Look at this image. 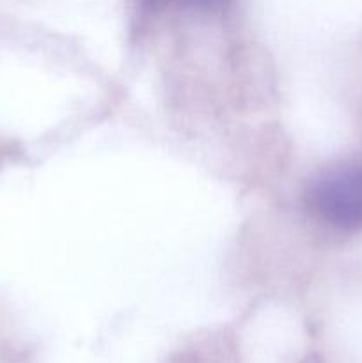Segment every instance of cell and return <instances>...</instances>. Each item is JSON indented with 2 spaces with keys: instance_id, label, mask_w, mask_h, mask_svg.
I'll list each match as a JSON object with an SVG mask.
<instances>
[{
  "instance_id": "6da1fadb",
  "label": "cell",
  "mask_w": 362,
  "mask_h": 363,
  "mask_svg": "<svg viewBox=\"0 0 362 363\" xmlns=\"http://www.w3.org/2000/svg\"><path fill=\"white\" fill-rule=\"evenodd\" d=\"M311 208L329 225L343 230L362 227V162L325 170L309 190Z\"/></svg>"
},
{
  "instance_id": "7a4b0ae2",
  "label": "cell",
  "mask_w": 362,
  "mask_h": 363,
  "mask_svg": "<svg viewBox=\"0 0 362 363\" xmlns=\"http://www.w3.org/2000/svg\"><path fill=\"white\" fill-rule=\"evenodd\" d=\"M194 2L201 4V6H219V4L226 2V0H194Z\"/></svg>"
}]
</instances>
